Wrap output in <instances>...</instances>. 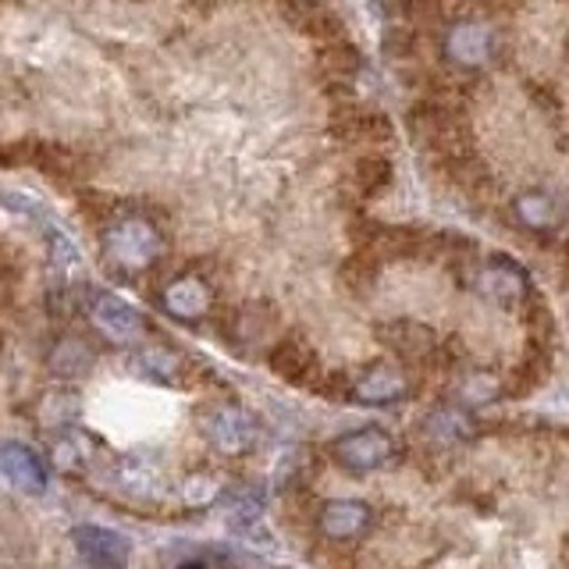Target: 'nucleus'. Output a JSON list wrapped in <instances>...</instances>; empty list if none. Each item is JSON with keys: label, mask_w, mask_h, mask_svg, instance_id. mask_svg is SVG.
Wrapping results in <instances>:
<instances>
[{"label": "nucleus", "mask_w": 569, "mask_h": 569, "mask_svg": "<svg viewBox=\"0 0 569 569\" xmlns=\"http://www.w3.org/2000/svg\"><path fill=\"white\" fill-rule=\"evenodd\" d=\"M224 520L239 530H249L263 516V488L260 485H239L224 491Z\"/></svg>", "instance_id": "17"}, {"label": "nucleus", "mask_w": 569, "mask_h": 569, "mask_svg": "<svg viewBox=\"0 0 569 569\" xmlns=\"http://www.w3.org/2000/svg\"><path fill=\"white\" fill-rule=\"evenodd\" d=\"M317 530L335 545L363 541L373 530V509L363 498H328V502L317 509Z\"/></svg>", "instance_id": "10"}, {"label": "nucleus", "mask_w": 569, "mask_h": 569, "mask_svg": "<svg viewBox=\"0 0 569 569\" xmlns=\"http://www.w3.org/2000/svg\"><path fill=\"white\" fill-rule=\"evenodd\" d=\"M200 431L213 452L228 459H242L260 445V420L249 406L236 399H218L200 409Z\"/></svg>", "instance_id": "2"}, {"label": "nucleus", "mask_w": 569, "mask_h": 569, "mask_svg": "<svg viewBox=\"0 0 569 569\" xmlns=\"http://www.w3.org/2000/svg\"><path fill=\"white\" fill-rule=\"evenodd\" d=\"M271 363L278 373H284V378H299V370L310 363V349L296 342V338H289V342H281L271 356Z\"/></svg>", "instance_id": "21"}, {"label": "nucleus", "mask_w": 569, "mask_h": 569, "mask_svg": "<svg viewBox=\"0 0 569 569\" xmlns=\"http://www.w3.org/2000/svg\"><path fill=\"white\" fill-rule=\"evenodd\" d=\"M136 370L150 381L171 385L178 381V373H182V356L171 352L168 346H142L136 352Z\"/></svg>", "instance_id": "18"}, {"label": "nucleus", "mask_w": 569, "mask_h": 569, "mask_svg": "<svg viewBox=\"0 0 569 569\" xmlns=\"http://www.w3.org/2000/svg\"><path fill=\"white\" fill-rule=\"evenodd\" d=\"M498 396H502V381H498L491 370H462L459 378L452 381V399L449 402H456V406L470 409V413H473V409L495 402Z\"/></svg>", "instance_id": "16"}, {"label": "nucleus", "mask_w": 569, "mask_h": 569, "mask_svg": "<svg viewBox=\"0 0 569 569\" xmlns=\"http://www.w3.org/2000/svg\"><path fill=\"white\" fill-rule=\"evenodd\" d=\"M157 302H160V310L174 320H182V325H200L213 310V289L203 274L182 271L160 284Z\"/></svg>", "instance_id": "8"}, {"label": "nucleus", "mask_w": 569, "mask_h": 569, "mask_svg": "<svg viewBox=\"0 0 569 569\" xmlns=\"http://www.w3.org/2000/svg\"><path fill=\"white\" fill-rule=\"evenodd\" d=\"M0 477H4L8 485H14L22 495H43L47 485H50L47 462L22 441L0 445Z\"/></svg>", "instance_id": "12"}, {"label": "nucleus", "mask_w": 569, "mask_h": 569, "mask_svg": "<svg viewBox=\"0 0 569 569\" xmlns=\"http://www.w3.org/2000/svg\"><path fill=\"white\" fill-rule=\"evenodd\" d=\"M470 284H473V292L480 299L495 302V307H520V302L530 296V274L509 257L485 260L473 271Z\"/></svg>", "instance_id": "7"}, {"label": "nucleus", "mask_w": 569, "mask_h": 569, "mask_svg": "<svg viewBox=\"0 0 569 569\" xmlns=\"http://www.w3.org/2000/svg\"><path fill=\"white\" fill-rule=\"evenodd\" d=\"M50 260H53V271H58L61 281H68L71 274L79 271V253H76V246H71L64 236H58V231L50 236Z\"/></svg>", "instance_id": "22"}, {"label": "nucleus", "mask_w": 569, "mask_h": 569, "mask_svg": "<svg viewBox=\"0 0 569 569\" xmlns=\"http://www.w3.org/2000/svg\"><path fill=\"white\" fill-rule=\"evenodd\" d=\"M396 456H399V441L391 438L385 427H378V423H367V427H356V431H346L342 438H335V445H331V459L346 473H352V477L381 470Z\"/></svg>", "instance_id": "4"}, {"label": "nucleus", "mask_w": 569, "mask_h": 569, "mask_svg": "<svg viewBox=\"0 0 569 569\" xmlns=\"http://www.w3.org/2000/svg\"><path fill=\"white\" fill-rule=\"evenodd\" d=\"M391 178H396V168H391V160L385 153H363L360 160H356V186H360L367 196H381Z\"/></svg>", "instance_id": "19"}, {"label": "nucleus", "mask_w": 569, "mask_h": 569, "mask_svg": "<svg viewBox=\"0 0 569 569\" xmlns=\"http://www.w3.org/2000/svg\"><path fill=\"white\" fill-rule=\"evenodd\" d=\"M50 459H53V467H58L61 473L86 477V473H93L100 467V462L107 459V452H103V445H100L97 435H89V431H82V427L68 423V427H58V431H53Z\"/></svg>", "instance_id": "11"}, {"label": "nucleus", "mask_w": 569, "mask_h": 569, "mask_svg": "<svg viewBox=\"0 0 569 569\" xmlns=\"http://www.w3.org/2000/svg\"><path fill=\"white\" fill-rule=\"evenodd\" d=\"M320 61H325V68H331V71H356L360 53H356V47L349 40H338V43L320 47Z\"/></svg>", "instance_id": "23"}, {"label": "nucleus", "mask_w": 569, "mask_h": 569, "mask_svg": "<svg viewBox=\"0 0 569 569\" xmlns=\"http://www.w3.org/2000/svg\"><path fill=\"white\" fill-rule=\"evenodd\" d=\"M335 136H342L346 142H356V147H378V142L391 139V121L373 111V107H360V103H349L342 111L335 114Z\"/></svg>", "instance_id": "14"}, {"label": "nucleus", "mask_w": 569, "mask_h": 569, "mask_svg": "<svg viewBox=\"0 0 569 569\" xmlns=\"http://www.w3.org/2000/svg\"><path fill=\"white\" fill-rule=\"evenodd\" d=\"M498 50H502V40H498V29L485 18H459V22L449 26L441 40V53L452 68L462 71H480L491 68L498 61Z\"/></svg>", "instance_id": "3"}, {"label": "nucleus", "mask_w": 569, "mask_h": 569, "mask_svg": "<svg viewBox=\"0 0 569 569\" xmlns=\"http://www.w3.org/2000/svg\"><path fill=\"white\" fill-rule=\"evenodd\" d=\"M420 431L438 449H456V445H467L477 438V420L470 409H462L456 402H438L435 409H427Z\"/></svg>", "instance_id": "13"}, {"label": "nucleus", "mask_w": 569, "mask_h": 569, "mask_svg": "<svg viewBox=\"0 0 569 569\" xmlns=\"http://www.w3.org/2000/svg\"><path fill=\"white\" fill-rule=\"evenodd\" d=\"M164 231H160L147 213H118L100 231V253L103 263L118 278H139L153 271L164 260Z\"/></svg>", "instance_id": "1"}, {"label": "nucleus", "mask_w": 569, "mask_h": 569, "mask_svg": "<svg viewBox=\"0 0 569 569\" xmlns=\"http://www.w3.org/2000/svg\"><path fill=\"white\" fill-rule=\"evenodd\" d=\"M402 399H409V373L396 360H378L363 367L349 385V402L367 409L399 406Z\"/></svg>", "instance_id": "6"}, {"label": "nucleus", "mask_w": 569, "mask_h": 569, "mask_svg": "<svg viewBox=\"0 0 569 569\" xmlns=\"http://www.w3.org/2000/svg\"><path fill=\"white\" fill-rule=\"evenodd\" d=\"M71 545H76L79 559L89 569H129V562H132L129 538L111 527H100V523H79L71 530Z\"/></svg>", "instance_id": "9"}, {"label": "nucleus", "mask_w": 569, "mask_h": 569, "mask_svg": "<svg viewBox=\"0 0 569 569\" xmlns=\"http://www.w3.org/2000/svg\"><path fill=\"white\" fill-rule=\"evenodd\" d=\"M512 218L520 221V228L533 231V236H551V231H556L559 221H562V210H559V203L551 200L548 192L530 189V192H520V196H516Z\"/></svg>", "instance_id": "15"}, {"label": "nucleus", "mask_w": 569, "mask_h": 569, "mask_svg": "<svg viewBox=\"0 0 569 569\" xmlns=\"http://www.w3.org/2000/svg\"><path fill=\"white\" fill-rule=\"evenodd\" d=\"M182 569H207V566H203V562H186Z\"/></svg>", "instance_id": "24"}, {"label": "nucleus", "mask_w": 569, "mask_h": 569, "mask_svg": "<svg viewBox=\"0 0 569 569\" xmlns=\"http://www.w3.org/2000/svg\"><path fill=\"white\" fill-rule=\"evenodd\" d=\"M50 367L53 373H61V378H82V373L93 367V349H89L82 338H64V342L53 349Z\"/></svg>", "instance_id": "20"}, {"label": "nucleus", "mask_w": 569, "mask_h": 569, "mask_svg": "<svg viewBox=\"0 0 569 569\" xmlns=\"http://www.w3.org/2000/svg\"><path fill=\"white\" fill-rule=\"evenodd\" d=\"M86 310H89V325H93L107 342L139 346L142 338H147V320H142V313L114 292H93L86 302Z\"/></svg>", "instance_id": "5"}]
</instances>
